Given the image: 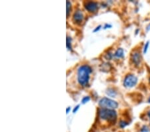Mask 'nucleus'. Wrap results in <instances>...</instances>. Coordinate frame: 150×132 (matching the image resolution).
<instances>
[{
  "label": "nucleus",
  "instance_id": "1",
  "mask_svg": "<svg viewBox=\"0 0 150 132\" xmlns=\"http://www.w3.org/2000/svg\"><path fill=\"white\" fill-rule=\"evenodd\" d=\"M92 69L88 65H82L77 70V81L82 87H88Z\"/></svg>",
  "mask_w": 150,
  "mask_h": 132
},
{
  "label": "nucleus",
  "instance_id": "2",
  "mask_svg": "<svg viewBox=\"0 0 150 132\" xmlns=\"http://www.w3.org/2000/svg\"><path fill=\"white\" fill-rule=\"evenodd\" d=\"M99 117L103 121L114 123L117 120V113L114 110L106 108H100L98 112Z\"/></svg>",
  "mask_w": 150,
  "mask_h": 132
},
{
  "label": "nucleus",
  "instance_id": "3",
  "mask_svg": "<svg viewBox=\"0 0 150 132\" xmlns=\"http://www.w3.org/2000/svg\"><path fill=\"white\" fill-rule=\"evenodd\" d=\"M99 106L101 108H106L114 110L118 107V103L108 97H103L99 102Z\"/></svg>",
  "mask_w": 150,
  "mask_h": 132
},
{
  "label": "nucleus",
  "instance_id": "4",
  "mask_svg": "<svg viewBox=\"0 0 150 132\" xmlns=\"http://www.w3.org/2000/svg\"><path fill=\"white\" fill-rule=\"evenodd\" d=\"M138 82V77L133 74H128L124 78V85L126 87L131 88L134 87Z\"/></svg>",
  "mask_w": 150,
  "mask_h": 132
},
{
  "label": "nucleus",
  "instance_id": "5",
  "mask_svg": "<svg viewBox=\"0 0 150 132\" xmlns=\"http://www.w3.org/2000/svg\"><path fill=\"white\" fill-rule=\"evenodd\" d=\"M84 7H85L86 9L91 13H94L96 12L98 9V4L97 2L89 1H86L84 3Z\"/></svg>",
  "mask_w": 150,
  "mask_h": 132
},
{
  "label": "nucleus",
  "instance_id": "6",
  "mask_svg": "<svg viewBox=\"0 0 150 132\" xmlns=\"http://www.w3.org/2000/svg\"><path fill=\"white\" fill-rule=\"evenodd\" d=\"M141 55L140 53V52L138 50H136L132 53V55H131V60H132V62L136 65V66H138L140 65L141 62Z\"/></svg>",
  "mask_w": 150,
  "mask_h": 132
},
{
  "label": "nucleus",
  "instance_id": "7",
  "mask_svg": "<svg viewBox=\"0 0 150 132\" xmlns=\"http://www.w3.org/2000/svg\"><path fill=\"white\" fill-rule=\"evenodd\" d=\"M84 19V16L83 12L81 10H77L74 12L73 16V21L75 24H81Z\"/></svg>",
  "mask_w": 150,
  "mask_h": 132
},
{
  "label": "nucleus",
  "instance_id": "8",
  "mask_svg": "<svg viewBox=\"0 0 150 132\" xmlns=\"http://www.w3.org/2000/svg\"><path fill=\"white\" fill-rule=\"evenodd\" d=\"M124 56V51L122 48H119L116 50L115 53H113V57L117 58V59H119V58H122Z\"/></svg>",
  "mask_w": 150,
  "mask_h": 132
},
{
  "label": "nucleus",
  "instance_id": "9",
  "mask_svg": "<svg viewBox=\"0 0 150 132\" xmlns=\"http://www.w3.org/2000/svg\"><path fill=\"white\" fill-rule=\"evenodd\" d=\"M106 93L107 95L111 97H115V96L117 95V91H116L115 89H112V88H109V89H107L106 91Z\"/></svg>",
  "mask_w": 150,
  "mask_h": 132
},
{
  "label": "nucleus",
  "instance_id": "10",
  "mask_svg": "<svg viewBox=\"0 0 150 132\" xmlns=\"http://www.w3.org/2000/svg\"><path fill=\"white\" fill-rule=\"evenodd\" d=\"M67 6H66V11H67V18H69V14L71 13V4L69 1H67L66 2Z\"/></svg>",
  "mask_w": 150,
  "mask_h": 132
},
{
  "label": "nucleus",
  "instance_id": "11",
  "mask_svg": "<svg viewBox=\"0 0 150 132\" xmlns=\"http://www.w3.org/2000/svg\"><path fill=\"white\" fill-rule=\"evenodd\" d=\"M66 41H67L66 45H67V49L69 50H71V37L69 36H67Z\"/></svg>",
  "mask_w": 150,
  "mask_h": 132
},
{
  "label": "nucleus",
  "instance_id": "12",
  "mask_svg": "<svg viewBox=\"0 0 150 132\" xmlns=\"http://www.w3.org/2000/svg\"><path fill=\"white\" fill-rule=\"evenodd\" d=\"M119 125L121 128H124V127H126L128 125V122H127L126 121H120Z\"/></svg>",
  "mask_w": 150,
  "mask_h": 132
},
{
  "label": "nucleus",
  "instance_id": "13",
  "mask_svg": "<svg viewBox=\"0 0 150 132\" xmlns=\"http://www.w3.org/2000/svg\"><path fill=\"white\" fill-rule=\"evenodd\" d=\"M90 100V97H89V96H86V97H84L81 100L82 104H86V103H88Z\"/></svg>",
  "mask_w": 150,
  "mask_h": 132
},
{
  "label": "nucleus",
  "instance_id": "14",
  "mask_svg": "<svg viewBox=\"0 0 150 132\" xmlns=\"http://www.w3.org/2000/svg\"><path fill=\"white\" fill-rule=\"evenodd\" d=\"M149 41H147L146 43L145 44L144 47H143V53H147V49H148V47H149Z\"/></svg>",
  "mask_w": 150,
  "mask_h": 132
},
{
  "label": "nucleus",
  "instance_id": "15",
  "mask_svg": "<svg viewBox=\"0 0 150 132\" xmlns=\"http://www.w3.org/2000/svg\"><path fill=\"white\" fill-rule=\"evenodd\" d=\"M113 57V54H112L111 53H110V52H108V53L105 54V58L107 59V60H111V58H112Z\"/></svg>",
  "mask_w": 150,
  "mask_h": 132
},
{
  "label": "nucleus",
  "instance_id": "16",
  "mask_svg": "<svg viewBox=\"0 0 150 132\" xmlns=\"http://www.w3.org/2000/svg\"><path fill=\"white\" fill-rule=\"evenodd\" d=\"M149 129L147 125H143L141 129V132H149Z\"/></svg>",
  "mask_w": 150,
  "mask_h": 132
},
{
  "label": "nucleus",
  "instance_id": "17",
  "mask_svg": "<svg viewBox=\"0 0 150 132\" xmlns=\"http://www.w3.org/2000/svg\"><path fill=\"white\" fill-rule=\"evenodd\" d=\"M79 106H80L79 105H77V106L75 107L74 109H73V114H75V113L77 112V110H79Z\"/></svg>",
  "mask_w": 150,
  "mask_h": 132
},
{
  "label": "nucleus",
  "instance_id": "18",
  "mask_svg": "<svg viewBox=\"0 0 150 132\" xmlns=\"http://www.w3.org/2000/svg\"><path fill=\"white\" fill-rule=\"evenodd\" d=\"M101 28V26H98V27H96V29H95L94 30V33L97 32V31H98Z\"/></svg>",
  "mask_w": 150,
  "mask_h": 132
},
{
  "label": "nucleus",
  "instance_id": "19",
  "mask_svg": "<svg viewBox=\"0 0 150 132\" xmlns=\"http://www.w3.org/2000/svg\"><path fill=\"white\" fill-rule=\"evenodd\" d=\"M111 25H110V24H105V26L103 27V28H104L105 29H107V28H111Z\"/></svg>",
  "mask_w": 150,
  "mask_h": 132
},
{
  "label": "nucleus",
  "instance_id": "20",
  "mask_svg": "<svg viewBox=\"0 0 150 132\" xmlns=\"http://www.w3.org/2000/svg\"><path fill=\"white\" fill-rule=\"evenodd\" d=\"M70 110H71V108H69V107L68 108H67V110H66V114H69V111H70Z\"/></svg>",
  "mask_w": 150,
  "mask_h": 132
},
{
  "label": "nucleus",
  "instance_id": "21",
  "mask_svg": "<svg viewBox=\"0 0 150 132\" xmlns=\"http://www.w3.org/2000/svg\"><path fill=\"white\" fill-rule=\"evenodd\" d=\"M147 116H148V117L150 118V110L148 111V112H147Z\"/></svg>",
  "mask_w": 150,
  "mask_h": 132
},
{
  "label": "nucleus",
  "instance_id": "22",
  "mask_svg": "<svg viewBox=\"0 0 150 132\" xmlns=\"http://www.w3.org/2000/svg\"><path fill=\"white\" fill-rule=\"evenodd\" d=\"M149 29H150V24L149 25V26H147V28H146V30H147V31H149Z\"/></svg>",
  "mask_w": 150,
  "mask_h": 132
},
{
  "label": "nucleus",
  "instance_id": "23",
  "mask_svg": "<svg viewBox=\"0 0 150 132\" xmlns=\"http://www.w3.org/2000/svg\"><path fill=\"white\" fill-rule=\"evenodd\" d=\"M148 102L149 103V104H150V97H149V100H148Z\"/></svg>",
  "mask_w": 150,
  "mask_h": 132
},
{
  "label": "nucleus",
  "instance_id": "24",
  "mask_svg": "<svg viewBox=\"0 0 150 132\" xmlns=\"http://www.w3.org/2000/svg\"><path fill=\"white\" fill-rule=\"evenodd\" d=\"M149 81H150V78H149Z\"/></svg>",
  "mask_w": 150,
  "mask_h": 132
}]
</instances>
